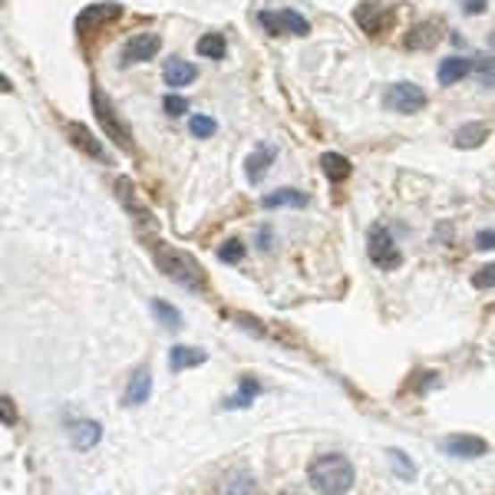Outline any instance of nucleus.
<instances>
[{"label":"nucleus","instance_id":"nucleus-18","mask_svg":"<svg viewBox=\"0 0 495 495\" xmlns=\"http://www.w3.org/2000/svg\"><path fill=\"white\" fill-rule=\"evenodd\" d=\"M149 397H152V373H149V366H139V370L132 373L130 390H126L122 403H126V407H142Z\"/></svg>","mask_w":495,"mask_h":495},{"label":"nucleus","instance_id":"nucleus-1","mask_svg":"<svg viewBox=\"0 0 495 495\" xmlns=\"http://www.w3.org/2000/svg\"><path fill=\"white\" fill-rule=\"evenodd\" d=\"M142 241L149 248L155 268H159L165 278L175 281V284H182V288H189V291H195V294L208 291V274H205L202 264H198L189 251L169 245V241H162V238H142Z\"/></svg>","mask_w":495,"mask_h":495},{"label":"nucleus","instance_id":"nucleus-30","mask_svg":"<svg viewBox=\"0 0 495 495\" xmlns=\"http://www.w3.org/2000/svg\"><path fill=\"white\" fill-rule=\"evenodd\" d=\"M162 109H165V113H169V116H182V113H189V99L185 96H165L162 99Z\"/></svg>","mask_w":495,"mask_h":495},{"label":"nucleus","instance_id":"nucleus-36","mask_svg":"<svg viewBox=\"0 0 495 495\" xmlns=\"http://www.w3.org/2000/svg\"><path fill=\"white\" fill-rule=\"evenodd\" d=\"M0 93H13V83L4 73H0Z\"/></svg>","mask_w":495,"mask_h":495},{"label":"nucleus","instance_id":"nucleus-17","mask_svg":"<svg viewBox=\"0 0 495 495\" xmlns=\"http://www.w3.org/2000/svg\"><path fill=\"white\" fill-rule=\"evenodd\" d=\"M274 155H278V149L274 146H258V149L251 152L245 159V175L251 185H258L264 175H268V165L274 162Z\"/></svg>","mask_w":495,"mask_h":495},{"label":"nucleus","instance_id":"nucleus-8","mask_svg":"<svg viewBox=\"0 0 495 495\" xmlns=\"http://www.w3.org/2000/svg\"><path fill=\"white\" fill-rule=\"evenodd\" d=\"M387 106L397 113H420L426 106V93L416 83H393V89L387 93Z\"/></svg>","mask_w":495,"mask_h":495},{"label":"nucleus","instance_id":"nucleus-31","mask_svg":"<svg viewBox=\"0 0 495 495\" xmlns=\"http://www.w3.org/2000/svg\"><path fill=\"white\" fill-rule=\"evenodd\" d=\"M0 423L4 426H17V407L11 397H0Z\"/></svg>","mask_w":495,"mask_h":495},{"label":"nucleus","instance_id":"nucleus-22","mask_svg":"<svg viewBox=\"0 0 495 495\" xmlns=\"http://www.w3.org/2000/svg\"><path fill=\"white\" fill-rule=\"evenodd\" d=\"M321 169H323V175H327V179H331L334 185L347 182V179H350V172H354V169H350V159H344L340 152H323V155H321Z\"/></svg>","mask_w":495,"mask_h":495},{"label":"nucleus","instance_id":"nucleus-13","mask_svg":"<svg viewBox=\"0 0 495 495\" xmlns=\"http://www.w3.org/2000/svg\"><path fill=\"white\" fill-rule=\"evenodd\" d=\"M218 495H261V485L248 469H231V473L222 475Z\"/></svg>","mask_w":495,"mask_h":495},{"label":"nucleus","instance_id":"nucleus-24","mask_svg":"<svg viewBox=\"0 0 495 495\" xmlns=\"http://www.w3.org/2000/svg\"><path fill=\"white\" fill-rule=\"evenodd\" d=\"M205 360H208V354H205V350H198V347H172V350H169V366H172L175 373H179V370L202 366Z\"/></svg>","mask_w":495,"mask_h":495},{"label":"nucleus","instance_id":"nucleus-27","mask_svg":"<svg viewBox=\"0 0 495 495\" xmlns=\"http://www.w3.org/2000/svg\"><path fill=\"white\" fill-rule=\"evenodd\" d=\"M390 463H393V473L399 475V479H407V482H413L416 479V466H413V459H409L403 449H387Z\"/></svg>","mask_w":495,"mask_h":495},{"label":"nucleus","instance_id":"nucleus-34","mask_svg":"<svg viewBox=\"0 0 495 495\" xmlns=\"http://www.w3.org/2000/svg\"><path fill=\"white\" fill-rule=\"evenodd\" d=\"M492 231H489V228H485V231H479V235H475V248H479V251H492Z\"/></svg>","mask_w":495,"mask_h":495},{"label":"nucleus","instance_id":"nucleus-26","mask_svg":"<svg viewBox=\"0 0 495 495\" xmlns=\"http://www.w3.org/2000/svg\"><path fill=\"white\" fill-rule=\"evenodd\" d=\"M152 314L159 317L165 331H179V327H182V314L175 311L169 301H152Z\"/></svg>","mask_w":495,"mask_h":495},{"label":"nucleus","instance_id":"nucleus-9","mask_svg":"<svg viewBox=\"0 0 495 495\" xmlns=\"http://www.w3.org/2000/svg\"><path fill=\"white\" fill-rule=\"evenodd\" d=\"M159 33H136L122 46V63H149L152 56L159 54Z\"/></svg>","mask_w":495,"mask_h":495},{"label":"nucleus","instance_id":"nucleus-12","mask_svg":"<svg viewBox=\"0 0 495 495\" xmlns=\"http://www.w3.org/2000/svg\"><path fill=\"white\" fill-rule=\"evenodd\" d=\"M440 40H442V23L440 21H423V23H416L407 37H403V46H407V50H432Z\"/></svg>","mask_w":495,"mask_h":495},{"label":"nucleus","instance_id":"nucleus-14","mask_svg":"<svg viewBox=\"0 0 495 495\" xmlns=\"http://www.w3.org/2000/svg\"><path fill=\"white\" fill-rule=\"evenodd\" d=\"M116 195H119V202L126 205V212H132V215H136V222H139V225H152L149 208L139 202V192H136V185H132L130 179H116Z\"/></svg>","mask_w":495,"mask_h":495},{"label":"nucleus","instance_id":"nucleus-29","mask_svg":"<svg viewBox=\"0 0 495 495\" xmlns=\"http://www.w3.org/2000/svg\"><path fill=\"white\" fill-rule=\"evenodd\" d=\"M218 258L225 261V264H238V261L245 258V245L238 238H231V241H225V245L218 248Z\"/></svg>","mask_w":495,"mask_h":495},{"label":"nucleus","instance_id":"nucleus-25","mask_svg":"<svg viewBox=\"0 0 495 495\" xmlns=\"http://www.w3.org/2000/svg\"><path fill=\"white\" fill-rule=\"evenodd\" d=\"M195 50H198V56H208V60H225L228 44H225V37H222V33H205Z\"/></svg>","mask_w":495,"mask_h":495},{"label":"nucleus","instance_id":"nucleus-2","mask_svg":"<svg viewBox=\"0 0 495 495\" xmlns=\"http://www.w3.org/2000/svg\"><path fill=\"white\" fill-rule=\"evenodd\" d=\"M307 475H311V485L321 495H344L357 482L354 463L347 456H340V452H323V456H317L311 463V469H307Z\"/></svg>","mask_w":495,"mask_h":495},{"label":"nucleus","instance_id":"nucleus-32","mask_svg":"<svg viewBox=\"0 0 495 495\" xmlns=\"http://www.w3.org/2000/svg\"><path fill=\"white\" fill-rule=\"evenodd\" d=\"M473 66L479 70V73H482V83H485V87H492V56H489V54H479V56L473 60Z\"/></svg>","mask_w":495,"mask_h":495},{"label":"nucleus","instance_id":"nucleus-19","mask_svg":"<svg viewBox=\"0 0 495 495\" xmlns=\"http://www.w3.org/2000/svg\"><path fill=\"white\" fill-rule=\"evenodd\" d=\"M264 208H307L311 205V195L301 192V189H278L261 198Z\"/></svg>","mask_w":495,"mask_h":495},{"label":"nucleus","instance_id":"nucleus-6","mask_svg":"<svg viewBox=\"0 0 495 495\" xmlns=\"http://www.w3.org/2000/svg\"><path fill=\"white\" fill-rule=\"evenodd\" d=\"M354 21H357V27L364 33H370V37H383V33L393 27V21H397V11L387 7V4H377V0H364L354 11Z\"/></svg>","mask_w":495,"mask_h":495},{"label":"nucleus","instance_id":"nucleus-5","mask_svg":"<svg viewBox=\"0 0 495 495\" xmlns=\"http://www.w3.org/2000/svg\"><path fill=\"white\" fill-rule=\"evenodd\" d=\"M366 255H370V261L383 271H393V268L403 264V255H399L397 241H393V235H390L383 225L370 228V238H366Z\"/></svg>","mask_w":495,"mask_h":495},{"label":"nucleus","instance_id":"nucleus-7","mask_svg":"<svg viewBox=\"0 0 495 495\" xmlns=\"http://www.w3.org/2000/svg\"><path fill=\"white\" fill-rule=\"evenodd\" d=\"M261 27L271 33V37H284V33H294V37H307V30H311V23L304 21L298 11H261L258 13Z\"/></svg>","mask_w":495,"mask_h":495},{"label":"nucleus","instance_id":"nucleus-21","mask_svg":"<svg viewBox=\"0 0 495 495\" xmlns=\"http://www.w3.org/2000/svg\"><path fill=\"white\" fill-rule=\"evenodd\" d=\"M473 73V60H466V56H446L440 63V83L442 87H452V83H459L466 76Z\"/></svg>","mask_w":495,"mask_h":495},{"label":"nucleus","instance_id":"nucleus-15","mask_svg":"<svg viewBox=\"0 0 495 495\" xmlns=\"http://www.w3.org/2000/svg\"><path fill=\"white\" fill-rule=\"evenodd\" d=\"M162 80H165V87L169 89H182L198 80V66L189 63V60H169L165 70H162Z\"/></svg>","mask_w":495,"mask_h":495},{"label":"nucleus","instance_id":"nucleus-33","mask_svg":"<svg viewBox=\"0 0 495 495\" xmlns=\"http://www.w3.org/2000/svg\"><path fill=\"white\" fill-rule=\"evenodd\" d=\"M473 284H475V288H482V291H489V288L495 284V268H492V264H485V268L473 278Z\"/></svg>","mask_w":495,"mask_h":495},{"label":"nucleus","instance_id":"nucleus-28","mask_svg":"<svg viewBox=\"0 0 495 495\" xmlns=\"http://www.w3.org/2000/svg\"><path fill=\"white\" fill-rule=\"evenodd\" d=\"M189 130H192L195 139H208V136H215V119H208V116H192L189 119Z\"/></svg>","mask_w":495,"mask_h":495},{"label":"nucleus","instance_id":"nucleus-35","mask_svg":"<svg viewBox=\"0 0 495 495\" xmlns=\"http://www.w3.org/2000/svg\"><path fill=\"white\" fill-rule=\"evenodd\" d=\"M459 4H463L466 13H482L489 7V0H459Z\"/></svg>","mask_w":495,"mask_h":495},{"label":"nucleus","instance_id":"nucleus-23","mask_svg":"<svg viewBox=\"0 0 495 495\" xmlns=\"http://www.w3.org/2000/svg\"><path fill=\"white\" fill-rule=\"evenodd\" d=\"M255 397H261V380L241 377V383H238V393H235V397H228L222 407H225V409H248L251 403H255Z\"/></svg>","mask_w":495,"mask_h":495},{"label":"nucleus","instance_id":"nucleus-3","mask_svg":"<svg viewBox=\"0 0 495 495\" xmlns=\"http://www.w3.org/2000/svg\"><path fill=\"white\" fill-rule=\"evenodd\" d=\"M93 113H96V119H99V126H103V132H106L109 139L116 142L119 149H126V152H132L136 149V142H132V130L122 122V116L116 113V106H113V99L103 93L99 87H93Z\"/></svg>","mask_w":495,"mask_h":495},{"label":"nucleus","instance_id":"nucleus-11","mask_svg":"<svg viewBox=\"0 0 495 495\" xmlns=\"http://www.w3.org/2000/svg\"><path fill=\"white\" fill-rule=\"evenodd\" d=\"M66 132H70V142H73L76 149L80 152H87L89 159H96V162H103V165H113V159H109V152L103 149V142L93 136V132L83 126V122H70L66 126Z\"/></svg>","mask_w":495,"mask_h":495},{"label":"nucleus","instance_id":"nucleus-20","mask_svg":"<svg viewBox=\"0 0 495 495\" xmlns=\"http://www.w3.org/2000/svg\"><path fill=\"white\" fill-rule=\"evenodd\" d=\"M485 139H489V122H466V126L456 130L452 146H456V149H475V146H482Z\"/></svg>","mask_w":495,"mask_h":495},{"label":"nucleus","instance_id":"nucleus-10","mask_svg":"<svg viewBox=\"0 0 495 495\" xmlns=\"http://www.w3.org/2000/svg\"><path fill=\"white\" fill-rule=\"evenodd\" d=\"M442 452H449L456 459H475V456H485L489 452V442L482 436H466V432H456V436H446L440 442Z\"/></svg>","mask_w":495,"mask_h":495},{"label":"nucleus","instance_id":"nucleus-4","mask_svg":"<svg viewBox=\"0 0 495 495\" xmlns=\"http://www.w3.org/2000/svg\"><path fill=\"white\" fill-rule=\"evenodd\" d=\"M119 17H122V4H116V0H103V4H89V7H83V11L76 13V37L80 40H93V37H99V33L106 30L109 23H116Z\"/></svg>","mask_w":495,"mask_h":495},{"label":"nucleus","instance_id":"nucleus-16","mask_svg":"<svg viewBox=\"0 0 495 495\" xmlns=\"http://www.w3.org/2000/svg\"><path fill=\"white\" fill-rule=\"evenodd\" d=\"M70 440H73V446L80 452H89L99 440H103V426H99L96 420H76V423H70Z\"/></svg>","mask_w":495,"mask_h":495}]
</instances>
